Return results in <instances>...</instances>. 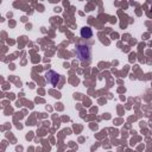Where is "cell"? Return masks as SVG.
Here are the masks:
<instances>
[{
  "label": "cell",
  "mask_w": 152,
  "mask_h": 152,
  "mask_svg": "<svg viewBox=\"0 0 152 152\" xmlns=\"http://www.w3.org/2000/svg\"><path fill=\"white\" fill-rule=\"evenodd\" d=\"M75 52L78 59L81 61H89L90 58V50L87 45H77L75 49Z\"/></svg>",
  "instance_id": "6da1fadb"
},
{
  "label": "cell",
  "mask_w": 152,
  "mask_h": 152,
  "mask_svg": "<svg viewBox=\"0 0 152 152\" xmlns=\"http://www.w3.org/2000/svg\"><path fill=\"white\" fill-rule=\"evenodd\" d=\"M46 80H48V82L51 83V84H57V82L59 81V75L56 74L55 71L50 70L49 72H46Z\"/></svg>",
  "instance_id": "7a4b0ae2"
},
{
  "label": "cell",
  "mask_w": 152,
  "mask_h": 152,
  "mask_svg": "<svg viewBox=\"0 0 152 152\" xmlns=\"http://www.w3.org/2000/svg\"><path fill=\"white\" fill-rule=\"evenodd\" d=\"M81 34H82V37L89 38V37H91V30H90L89 27H84V28H82Z\"/></svg>",
  "instance_id": "3957f363"
}]
</instances>
